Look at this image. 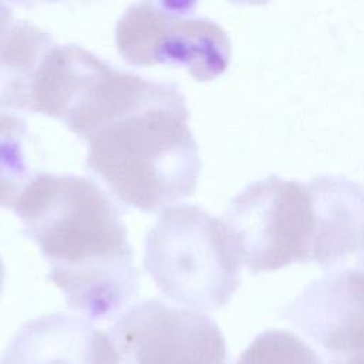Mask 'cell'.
<instances>
[{"label":"cell","mask_w":364,"mask_h":364,"mask_svg":"<svg viewBox=\"0 0 364 364\" xmlns=\"http://www.w3.org/2000/svg\"><path fill=\"white\" fill-rule=\"evenodd\" d=\"M3 284H4V264H3V262L0 259V293L3 290Z\"/></svg>","instance_id":"16"},{"label":"cell","mask_w":364,"mask_h":364,"mask_svg":"<svg viewBox=\"0 0 364 364\" xmlns=\"http://www.w3.org/2000/svg\"><path fill=\"white\" fill-rule=\"evenodd\" d=\"M236 364H328L296 333L272 328L260 333L239 355Z\"/></svg>","instance_id":"11"},{"label":"cell","mask_w":364,"mask_h":364,"mask_svg":"<svg viewBox=\"0 0 364 364\" xmlns=\"http://www.w3.org/2000/svg\"><path fill=\"white\" fill-rule=\"evenodd\" d=\"M358 264H360V266L364 269V256H363V257L358 260Z\"/></svg>","instance_id":"17"},{"label":"cell","mask_w":364,"mask_h":364,"mask_svg":"<svg viewBox=\"0 0 364 364\" xmlns=\"http://www.w3.org/2000/svg\"><path fill=\"white\" fill-rule=\"evenodd\" d=\"M13 212L71 310L105 321L134 299L138 270L118 202L92 179L38 172Z\"/></svg>","instance_id":"1"},{"label":"cell","mask_w":364,"mask_h":364,"mask_svg":"<svg viewBox=\"0 0 364 364\" xmlns=\"http://www.w3.org/2000/svg\"><path fill=\"white\" fill-rule=\"evenodd\" d=\"M0 112H4V111H3V109H1V107H0Z\"/></svg>","instance_id":"18"},{"label":"cell","mask_w":364,"mask_h":364,"mask_svg":"<svg viewBox=\"0 0 364 364\" xmlns=\"http://www.w3.org/2000/svg\"><path fill=\"white\" fill-rule=\"evenodd\" d=\"M283 317L328 364L358 353L364 348V269H337L313 280Z\"/></svg>","instance_id":"7"},{"label":"cell","mask_w":364,"mask_h":364,"mask_svg":"<svg viewBox=\"0 0 364 364\" xmlns=\"http://www.w3.org/2000/svg\"><path fill=\"white\" fill-rule=\"evenodd\" d=\"M16 21L13 10L6 0H0V36Z\"/></svg>","instance_id":"13"},{"label":"cell","mask_w":364,"mask_h":364,"mask_svg":"<svg viewBox=\"0 0 364 364\" xmlns=\"http://www.w3.org/2000/svg\"><path fill=\"white\" fill-rule=\"evenodd\" d=\"M115 46L131 67L185 68L200 82L220 77L230 64L228 33L213 20L168 11L149 0L131 4L115 26Z\"/></svg>","instance_id":"5"},{"label":"cell","mask_w":364,"mask_h":364,"mask_svg":"<svg viewBox=\"0 0 364 364\" xmlns=\"http://www.w3.org/2000/svg\"><path fill=\"white\" fill-rule=\"evenodd\" d=\"M222 220L239 263L253 274L310 263L317 216L307 182L276 175L252 182Z\"/></svg>","instance_id":"4"},{"label":"cell","mask_w":364,"mask_h":364,"mask_svg":"<svg viewBox=\"0 0 364 364\" xmlns=\"http://www.w3.org/2000/svg\"><path fill=\"white\" fill-rule=\"evenodd\" d=\"M149 1L155 3L156 6H159L168 11L183 14V16H191L195 13L200 0H149ZM229 1L233 4H237V6H264L270 0H229Z\"/></svg>","instance_id":"12"},{"label":"cell","mask_w":364,"mask_h":364,"mask_svg":"<svg viewBox=\"0 0 364 364\" xmlns=\"http://www.w3.org/2000/svg\"><path fill=\"white\" fill-rule=\"evenodd\" d=\"M28 127L17 112H0V208L14 210L37 176L28 152Z\"/></svg>","instance_id":"10"},{"label":"cell","mask_w":364,"mask_h":364,"mask_svg":"<svg viewBox=\"0 0 364 364\" xmlns=\"http://www.w3.org/2000/svg\"><path fill=\"white\" fill-rule=\"evenodd\" d=\"M317 228L310 263L334 269L364 256V186L346 176L321 175L307 181Z\"/></svg>","instance_id":"9"},{"label":"cell","mask_w":364,"mask_h":364,"mask_svg":"<svg viewBox=\"0 0 364 364\" xmlns=\"http://www.w3.org/2000/svg\"><path fill=\"white\" fill-rule=\"evenodd\" d=\"M107 333L117 364H228L226 341L212 317L156 297L128 307Z\"/></svg>","instance_id":"6"},{"label":"cell","mask_w":364,"mask_h":364,"mask_svg":"<svg viewBox=\"0 0 364 364\" xmlns=\"http://www.w3.org/2000/svg\"><path fill=\"white\" fill-rule=\"evenodd\" d=\"M9 4H14L18 7H26V9H33L36 6L41 4H51V3H61L67 0H6ZM81 1H90V0H81Z\"/></svg>","instance_id":"14"},{"label":"cell","mask_w":364,"mask_h":364,"mask_svg":"<svg viewBox=\"0 0 364 364\" xmlns=\"http://www.w3.org/2000/svg\"><path fill=\"white\" fill-rule=\"evenodd\" d=\"M330 364H364V348L341 361H336V363H330Z\"/></svg>","instance_id":"15"},{"label":"cell","mask_w":364,"mask_h":364,"mask_svg":"<svg viewBox=\"0 0 364 364\" xmlns=\"http://www.w3.org/2000/svg\"><path fill=\"white\" fill-rule=\"evenodd\" d=\"M1 364H117V353L108 333L87 317L51 313L17 330Z\"/></svg>","instance_id":"8"},{"label":"cell","mask_w":364,"mask_h":364,"mask_svg":"<svg viewBox=\"0 0 364 364\" xmlns=\"http://www.w3.org/2000/svg\"><path fill=\"white\" fill-rule=\"evenodd\" d=\"M178 85L154 81L131 108L91 131L87 169L121 205L159 212L195 192L200 158Z\"/></svg>","instance_id":"2"},{"label":"cell","mask_w":364,"mask_h":364,"mask_svg":"<svg viewBox=\"0 0 364 364\" xmlns=\"http://www.w3.org/2000/svg\"><path fill=\"white\" fill-rule=\"evenodd\" d=\"M239 266L223 220L198 205L162 209L145 236V272L168 300L186 309L223 307L240 284Z\"/></svg>","instance_id":"3"}]
</instances>
